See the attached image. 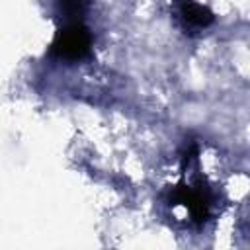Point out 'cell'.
<instances>
[{
	"instance_id": "obj_2",
	"label": "cell",
	"mask_w": 250,
	"mask_h": 250,
	"mask_svg": "<svg viewBox=\"0 0 250 250\" xmlns=\"http://www.w3.org/2000/svg\"><path fill=\"white\" fill-rule=\"evenodd\" d=\"M176 201L186 205V209L189 211V215L195 221H205L209 205H207V199L203 197V193L199 189H193L189 186H180L176 189Z\"/></svg>"
},
{
	"instance_id": "obj_1",
	"label": "cell",
	"mask_w": 250,
	"mask_h": 250,
	"mask_svg": "<svg viewBox=\"0 0 250 250\" xmlns=\"http://www.w3.org/2000/svg\"><path fill=\"white\" fill-rule=\"evenodd\" d=\"M92 35L82 21H68L62 29L57 31L51 45V53L64 61H76L90 53Z\"/></svg>"
},
{
	"instance_id": "obj_3",
	"label": "cell",
	"mask_w": 250,
	"mask_h": 250,
	"mask_svg": "<svg viewBox=\"0 0 250 250\" xmlns=\"http://www.w3.org/2000/svg\"><path fill=\"white\" fill-rule=\"evenodd\" d=\"M180 18L188 27H195V29L207 27L213 21L211 10H207L205 6L193 0H180Z\"/></svg>"
},
{
	"instance_id": "obj_4",
	"label": "cell",
	"mask_w": 250,
	"mask_h": 250,
	"mask_svg": "<svg viewBox=\"0 0 250 250\" xmlns=\"http://www.w3.org/2000/svg\"><path fill=\"white\" fill-rule=\"evenodd\" d=\"M59 8L68 21H82V14L86 10V0H59Z\"/></svg>"
}]
</instances>
